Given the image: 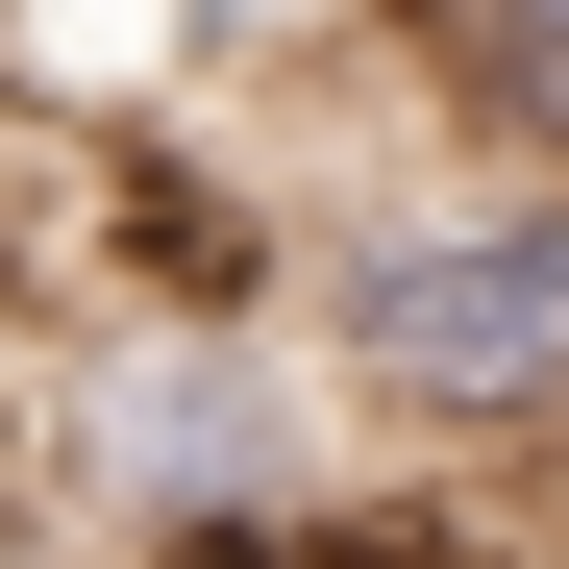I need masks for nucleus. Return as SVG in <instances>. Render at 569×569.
I'll return each instance as SVG.
<instances>
[{"label": "nucleus", "instance_id": "7ed1b4c3", "mask_svg": "<svg viewBox=\"0 0 569 569\" xmlns=\"http://www.w3.org/2000/svg\"><path fill=\"white\" fill-rule=\"evenodd\" d=\"M347 50L397 74L421 149H470V173H569V0H371Z\"/></svg>", "mask_w": 569, "mask_h": 569}, {"label": "nucleus", "instance_id": "f257e3e1", "mask_svg": "<svg viewBox=\"0 0 569 569\" xmlns=\"http://www.w3.org/2000/svg\"><path fill=\"white\" fill-rule=\"evenodd\" d=\"M272 322H298V371L347 397V446H421V470L569 446V173H470V149L397 124V74H371V149L298 173Z\"/></svg>", "mask_w": 569, "mask_h": 569}, {"label": "nucleus", "instance_id": "f03ea898", "mask_svg": "<svg viewBox=\"0 0 569 569\" xmlns=\"http://www.w3.org/2000/svg\"><path fill=\"white\" fill-rule=\"evenodd\" d=\"M223 74H248V0H0V124H26V149L199 124Z\"/></svg>", "mask_w": 569, "mask_h": 569}]
</instances>
